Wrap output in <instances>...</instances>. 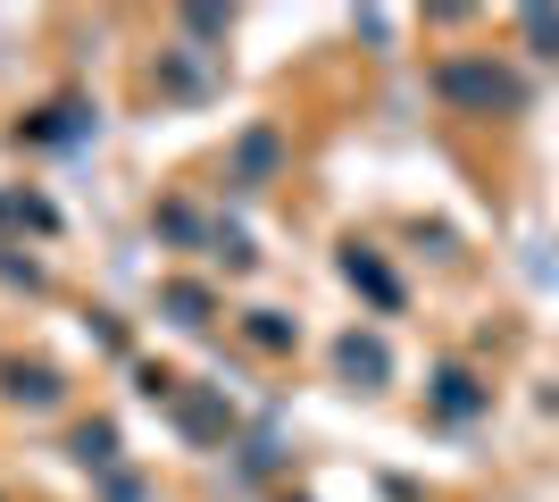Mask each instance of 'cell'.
<instances>
[{"instance_id": "1", "label": "cell", "mask_w": 559, "mask_h": 502, "mask_svg": "<svg viewBox=\"0 0 559 502\" xmlns=\"http://www.w3.org/2000/svg\"><path fill=\"white\" fill-rule=\"evenodd\" d=\"M343 369L350 377H384V352H376V343H343Z\"/></svg>"}]
</instances>
